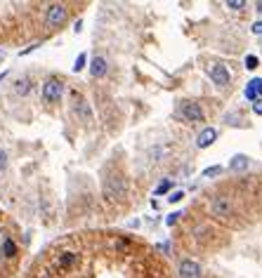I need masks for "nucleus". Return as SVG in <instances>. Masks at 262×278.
Listing matches in <instances>:
<instances>
[{"instance_id":"nucleus-1","label":"nucleus","mask_w":262,"mask_h":278,"mask_svg":"<svg viewBox=\"0 0 262 278\" xmlns=\"http://www.w3.org/2000/svg\"><path fill=\"white\" fill-rule=\"evenodd\" d=\"M104 193L109 198H114V200H123L128 193V184L123 177H118V175H111L104 180Z\"/></svg>"},{"instance_id":"nucleus-2","label":"nucleus","mask_w":262,"mask_h":278,"mask_svg":"<svg viewBox=\"0 0 262 278\" xmlns=\"http://www.w3.org/2000/svg\"><path fill=\"white\" fill-rule=\"evenodd\" d=\"M66 17H69V12H66V7H64L62 2H52V5H47L45 9V24L47 26H62L64 21H66Z\"/></svg>"},{"instance_id":"nucleus-3","label":"nucleus","mask_w":262,"mask_h":278,"mask_svg":"<svg viewBox=\"0 0 262 278\" xmlns=\"http://www.w3.org/2000/svg\"><path fill=\"white\" fill-rule=\"evenodd\" d=\"M62 92H64V88L57 78H47V81L43 83V101H47V104L59 101V99H62Z\"/></svg>"},{"instance_id":"nucleus-4","label":"nucleus","mask_w":262,"mask_h":278,"mask_svg":"<svg viewBox=\"0 0 262 278\" xmlns=\"http://www.w3.org/2000/svg\"><path fill=\"white\" fill-rule=\"evenodd\" d=\"M180 113L187 123H201V120H206V113H203V108H201L196 101H184L180 108Z\"/></svg>"},{"instance_id":"nucleus-5","label":"nucleus","mask_w":262,"mask_h":278,"mask_svg":"<svg viewBox=\"0 0 262 278\" xmlns=\"http://www.w3.org/2000/svg\"><path fill=\"white\" fill-rule=\"evenodd\" d=\"M208 76H210V81L215 83V85H220V88L229 85V71H227L225 64H210V66H208Z\"/></svg>"},{"instance_id":"nucleus-6","label":"nucleus","mask_w":262,"mask_h":278,"mask_svg":"<svg viewBox=\"0 0 262 278\" xmlns=\"http://www.w3.org/2000/svg\"><path fill=\"white\" fill-rule=\"evenodd\" d=\"M210 212H213L215 217L232 215V203H229L225 196H215L213 200H210Z\"/></svg>"},{"instance_id":"nucleus-7","label":"nucleus","mask_w":262,"mask_h":278,"mask_svg":"<svg viewBox=\"0 0 262 278\" xmlns=\"http://www.w3.org/2000/svg\"><path fill=\"white\" fill-rule=\"evenodd\" d=\"M201 264L194 260H182L180 262V278H201Z\"/></svg>"},{"instance_id":"nucleus-8","label":"nucleus","mask_w":262,"mask_h":278,"mask_svg":"<svg viewBox=\"0 0 262 278\" xmlns=\"http://www.w3.org/2000/svg\"><path fill=\"white\" fill-rule=\"evenodd\" d=\"M73 97H76V101H73V113L78 116V120L88 123L92 118V111H90V106H88V101L83 97H78V94H73Z\"/></svg>"},{"instance_id":"nucleus-9","label":"nucleus","mask_w":262,"mask_h":278,"mask_svg":"<svg viewBox=\"0 0 262 278\" xmlns=\"http://www.w3.org/2000/svg\"><path fill=\"white\" fill-rule=\"evenodd\" d=\"M217 139V130L215 127H206V130H201L199 137H196V146L199 149H208V146H213Z\"/></svg>"},{"instance_id":"nucleus-10","label":"nucleus","mask_w":262,"mask_h":278,"mask_svg":"<svg viewBox=\"0 0 262 278\" xmlns=\"http://www.w3.org/2000/svg\"><path fill=\"white\" fill-rule=\"evenodd\" d=\"M109 71V64L107 59L102 57V54H97V57H92V64H90V76L92 78H104Z\"/></svg>"},{"instance_id":"nucleus-11","label":"nucleus","mask_w":262,"mask_h":278,"mask_svg":"<svg viewBox=\"0 0 262 278\" xmlns=\"http://www.w3.org/2000/svg\"><path fill=\"white\" fill-rule=\"evenodd\" d=\"M246 97L255 101V99H262V78H253L246 88Z\"/></svg>"},{"instance_id":"nucleus-12","label":"nucleus","mask_w":262,"mask_h":278,"mask_svg":"<svg viewBox=\"0 0 262 278\" xmlns=\"http://www.w3.org/2000/svg\"><path fill=\"white\" fill-rule=\"evenodd\" d=\"M31 90H33V83L28 81L26 76L17 78V83H14V94H19V97H26V94H31Z\"/></svg>"},{"instance_id":"nucleus-13","label":"nucleus","mask_w":262,"mask_h":278,"mask_svg":"<svg viewBox=\"0 0 262 278\" xmlns=\"http://www.w3.org/2000/svg\"><path fill=\"white\" fill-rule=\"evenodd\" d=\"M2 255H5L7 260H12V257L17 255V243L12 241V238H5V241H2Z\"/></svg>"},{"instance_id":"nucleus-14","label":"nucleus","mask_w":262,"mask_h":278,"mask_svg":"<svg viewBox=\"0 0 262 278\" xmlns=\"http://www.w3.org/2000/svg\"><path fill=\"white\" fill-rule=\"evenodd\" d=\"M229 168H232L234 172L246 170V168H248V158H246V156H234V158H232V163H229Z\"/></svg>"},{"instance_id":"nucleus-15","label":"nucleus","mask_w":262,"mask_h":278,"mask_svg":"<svg viewBox=\"0 0 262 278\" xmlns=\"http://www.w3.org/2000/svg\"><path fill=\"white\" fill-rule=\"evenodd\" d=\"M76 260H78V257H76V252H64L62 260H59V267H62V269H66V267L76 264Z\"/></svg>"},{"instance_id":"nucleus-16","label":"nucleus","mask_w":262,"mask_h":278,"mask_svg":"<svg viewBox=\"0 0 262 278\" xmlns=\"http://www.w3.org/2000/svg\"><path fill=\"white\" fill-rule=\"evenodd\" d=\"M203 177H208V180H213V177H217V175H222V165H213V168H206V170L201 172Z\"/></svg>"},{"instance_id":"nucleus-17","label":"nucleus","mask_w":262,"mask_h":278,"mask_svg":"<svg viewBox=\"0 0 262 278\" xmlns=\"http://www.w3.org/2000/svg\"><path fill=\"white\" fill-rule=\"evenodd\" d=\"M170 186H172V182L170 180H163L158 186H156V191H154V196H163V193H168L170 191Z\"/></svg>"},{"instance_id":"nucleus-18","label":"nucleus","mask_w":262,"mask_h":278,"mask_svg":"<svg viewBox=\"0 0 262 278\" xmlns=\"http://www.w3.org/2000/svg\"><path fill=\"white\" fill-rule=\"evenodd\" d=\"M258 64H260V59H258L255 54H248V57H246V69L253 71V69H258Z\"/></svg>"},{"instance_id":"nucleus-19","label":"nucleus","mask_w":262,"mask_h":278,"mask_svg":"<svg viewBox=\"0 0 262 278\" xmlns=\"http://www.w3.org/2000/svg\"><path fill=\"white\" fill-rule=\"evenodd\" d=\"M83 66H85V52L78 54V59H76V64H73V71H76V73L83 71Z\"/></svg>"},{"instance_id":"nucleus-20","label":"nucleus","mask_w":262,"mask_h":278,"mask_svg":"<svg viewBox=\"0 0 262 278\" xmlns=\"http://www.w3.org/2000/svg\"><path fill=\"white\" fill-rule=\"evenodd\" d=\"M182 198H184V191H172L170 196H168V200H170V203H180Z\"/></svg>"},{"instance_id":"nucleus-21","label":"nucleus","mask_w":262,"mask_h":278,"mask_svg":"<svg viewBox=\"0 0 262 278\" xmlns=\"http://www.w3.org/2000/svg\"><path fill=\"white\" fill-rule=\"evenodd\" d=\"M227 7L229 9H241V7H246V2L244 0H229V2H227Z\"/></svg>"},{"instance_id":"nucleus-22","label":"nucleus","mask_w":262,"mask_h":278,"mask_svg":"<svg viewBox=\"0 0 262 278\" xmlns=\"http://www.w3.org/2000/svg\"><path fill=\"white\" fill-rule=\"evenodd\" d=\"M5 168H7V153L0 149V172L5 170Z\"/></svg>"},{"instance_id":"nucleus-23","label":"nucleus","mask_w":262,"mask_h":278,"mask_svg":"<svg viewBox=\"0 0 262 278\" xmlns=\"http://www.w3.org/2000/svg\"><path fill=\"white\" fill-rule=\"evenodd\" d=\"M180 215H182V212H172V215H168V219H165V224H168V226H172L175 222H177V219H180Z\"/></svg>"},{"instance_id":"nucleus-24","label":"nucleus","mask_w":262,"mask_h":278,"mask_svg":"<svg viewBox=\"0 0 262 278\" xmlns=\"http://www.w3.org/2000/svg\"><path fill=\"white\" fill-rule=\"evenodd\" d=\"M253 111L258 113V116H262V99H255L253 101Z\"/></svg>"},{"instance_id":"nucleus-25","label":"nucleus","mask_w":262,"mask_h":278,"mask_svg":"<svg viewBox=\"0 0 262 278\" xmlns=\"http://www.w3.org/2000/svg\"><path fill=\"white\" fill-rule=\"evenodd\" d=\"M253 33L255 36H262V21H255L253 24Z\"/></svg>"},{"instance_id":"nucleus-26","label":"nucleus","mask_w":262,"mask_h":278,"mask_svg":"<svg viewBox=\"0 0 262 278\" xmlns=\"http://www.w3.org/2000/svg\"><path fill=\"white\" fill-rule=\"evenodd\" d=\"M255 9H258V12L262 14V0H258V2H255Z\"/></svg>"}]
</instances>
